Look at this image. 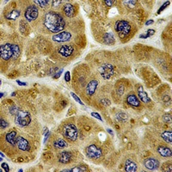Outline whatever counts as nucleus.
<instances>
[{"instance_id":"1","label":"nucleus","mask_w":172,"mask_h":172,"mask_svg":"<svg viewBox=\"0 0 172 172\" xmlns=\"http://www.w3.org/2000/svg\"><path fill=\"white\" fill-rule=\"evenodd\" d=\"M44 25L52 33H60L65 27V22L59 13L50 11L44 17Z\"/></svg>"},{"instance_id":"2","label":"nucleus","mask_w":172,"mask_h":172,"mask_svg":"<svg viewBox=\"0 0 172 172\" xmlns=\"http://www.w3.org/2000/svg\"><path fill=\"white\" fill-rule=\"evenodd\" d=\"M114 29H115V31L118 33V34L121 38H125L126 35H128L130 34L131 25L127 21L119 20L115 22Z\"/></svg>"},{"instance_id":"3","label":"nucleus","mask_w":172,"mask_h":172,"mask_svg":"<svg viewBox=\"0 0 172 172\" xmlns=\"http://www.w3.org/2000/svg\"><path fill=\"white\" fill-rule=\"evenodd\" d=\"M63 135L65 138L72 141H75L78 140V129L72 123H68L63 128Z\"/></svg>"},{"instance_id":"4","label":"nucleus","mask_w":172,"mask_h":172,"mask_svg":"<svg viewBox=\"0 0 172 172\" xmlns=\"http://www.w3.org/2000/svg\"><path fill=\"white\" fill-rule=\"evenodd\" d=\"M15 121L20 126H27L31 122V115L27 111H19L16 114Z\"/></svg>"},{"instance_id":"5","label":"nucleus","mask_w":172,"mask_h":172,"mask_svg":"<svg viewBox=\"0 0 172 172\" xmlns=\"http://www.w3.org/2000/svg\"><path fill=\"white\" fill-rule=\"evenodd\" d=\"M100 75L103 79H110L114 74V68L111 64H103L98 69Z\"/></svg>"},{"instance_id":"6","label":"nucleus","mask_w":172,"mask_h":172,"mask_svg":"<svg viewBox=\"0 0 172 172\" xmlns=\"http://www.w3.org/2000/svg\"><path fill=\"white\" fill-rule=\"evenodd\" d=\"M0 56H1V59L4 60H9L12 58L13 52H12L11 44L5 43V44L1 45V47H0Z\"/></svg>"},{"instance_id":"7","label":"nucleus","mask_w":172,"mask_h":172,"mask_svg":"<svg viewBox=\"0 0 172 172\" xmlns=\"http://www.w3.org/2000/svg\"><path fill=\"white\" fill-rule=\"evenodd\" d=\"M86 153L89 157L93 159H98L102 155V150L95 145H91L86 149Z\"/></svg>"},{"instance_id":"8","label":"nucleus","mask_w":172,"mask_h":172,"mask_svg":"<svg viewBox=\"0 0 172 172\" xmlns=\"http://www.w3.org/2000/svg\"><path fill=\"white\" fill-rule=\"evenodd\" d=\"M39 15V11L38 9L34 6V5H30L26 9L25 11V18L29 21V22H32L34 21Z\"/></svg>"},{"instance_id":"9","label":"nucleus","mask_w":172,"mask_h":172,"mask_svg":"<svg viewBox=\"0 0 172 172\" xmlns=\"http://www.w3.org/2000/svg\"><path fill=\"white\" fill-rule=\"evenodd\" d=\"M72 38L71 33L67 31H62L60 33H58L57 34L53 36V40L56 42H65L70 41Z\"/></svg>"},{"instance_id":"10","label":"nucleus","mask_w":172,"mask_h":172,"mask_svg":"<svg viewBox=\"0 0 172 172\" xmlns=\"http://www.w3.org/2000/svg\"><path fill=\"white\" fill-rule=\"evenodd\" d=\"M144 164H145V167L149 171H156L159 167L158 160L156 158H152V157L145 159L144 162Z\"/></svg>"},{"instance_id":"11","label":"nucleus","mask_w":172,"mask_h":172,"mask_svg":"<svg viewBox=\"0 0 172 172\" xmlns=\"http://www.w3.org/2000/svg\"><path fill=\"white\" fill-rule=\"evenodd\" d=\"M74 48L70 45H63L58 48V53L63 57H69L73 53Z\"/></svg>"},{"instance_id":"12","label":"nucleus","mask_w":172,"mask_h":172,"mask_svg":"<svg viewBox=\"0 0 172 172\" xmlns=\"http://www.w3.org/2000/svg\"><path fill=\"white\" fill-rule=\"evenodd\" d=\"M16 145H17L18 148L22 151H29L30 148L29 141L26 139H24L23 137H17Z\"/></svg>"},{"instance_id":"13","label":"nucleus","mask_w":172,"mask_h":172,"mask_svg":"<svg viewBox=\"0 0 172 172\" xmlns=\"http://www.w3.org/2000/svg\"><path fill=\"white\" fill-rule=\"evenodd\" d=\"M98 86V81L95 80V79H93L91 80L86 86V93L88 95H93Z\"/></svg>"},{"instance_id":"14","label":"nucleus","mask_w":172,"mask_h":172,"mask_svg":"<svg viewBox=\"0 0 172 172\" xmlns=\"http://www.w3.org/2000/svg\"><path fill=\"white\" fill-rule=\"evenodd\" d=\"M126 102L129 105L133 106V107H140V99L135 95L133 94H130L127 95V97H126Z\"/></svg>"},{"instance_id":"15","label":"nucleus","mask_w":172,"mask_h":172,"mask_svg":"<svg viewBox=\"0 0 172 172\" xmlns=\"http://www.w3.org/2000/svg\"><path fill=\"white\" fill-rule=\"evenodd\" d=\"M72 158V154L70 152H63L59 156V161L62 164H68Z\"/></svg>"},{"instance_id":"16","label":"nucleus","mask_w":172,"mask_h":172,"mask_svg":"<svg viewBox=\"0 0 172 172\" xmlns=\"http://www.w3.org/2000/svg\"><path fill=\"white\" fill-rule=\"evenodd\" d=\"M63 11L65 14L69 17H72L75 14V7L72 4H65L64 5Z\"/></svg>"},{"instance_id":"17","label":"nucleus","mask_w":172,"mask_h":172,"mask_svg":"<svg viewBox=\"0 0 172 172\" xmlns=\"http://www.w3.org/2000/svg\"><path fill=\"white\" fill-rule=\"evenodd\" d=\"M157 152L158 153L161 155V156L164 157H171V148L167 147V146H159L157 148Z\"/></svg>"},{"instance_id":"18","label":"nucleus","mask_w":172,"mask_h":172,"mask_svg":"<svg viewBox=\"0 0 172 172\" xmlns=\"http://www.w3.org/2000/svg\"><path fill=\"white\" fill-rule=\"evenodd\" d=\"M138 95H139L140 100H141L143 102L147 103V102H149L151 101L150 98L148 97V95L146 94V92L144 91V89H143L142 86H140L139 89H138Z\"/></svg>"},{"instance_id":"19","label":"nucleus","mask_w":172,"mask_h":172,"mask_svg":"<svg viewBox=\"0 0 172 172\" xmlns=\"http://www.w3.org/2000/svg\"><path fill=\"white\" fill-rule=\"evenodd\" d=\"M138 167H137V164L132 161V160H126L125 164V170L126 171L128 172H134L137 171Z\"/></svg>"},{"instance_id":"20","label":"nucleus","mask_w":172,"mask_h":172,"mask_svg":"<svg viewBox=\"0 0 172 172\" xmlns=\"http://www.w3.org/2000/svg\"><path fill=\"white\" fill-rule=\"evenodd\" d=\"M6 140L8 141L11 145H16V140H17L16 132H15V131H12V132L8 133L6 134Z\"/></svg>"},{"instance_id":"21","label":"nucleus","mask_w":172,"mask_h":172,"mask_svg":"<svg viewBox=\"0 0 172 172\" xmlns=\"http://www.w3.org/2000/svg\"><path fill=\"white\" fill-rule=\"evenodd\" d=\"M103 40H104V42L108 45H112L114 43L115 40H114V34L112 33H107L104 34L103 36Z\"/></svg>"},{"instance_id":"22","label":"nucleus","mask_w":172,"mask_h":172,"mask_svg":"<svg viewBox=\"0 0 172 172\" xmlns=\"http://www.w3.org/2000/svg\"><path fill=\"white\" fill-rule=\"evenodd\" d=\"M162 139L167 143H171L172 142V133L171 131H165L161 134Z\"/></svg>"},{"instance_id":"23","label":"nucleus","mask_w":172,"mask_h":172,"mask_svg":"<svg viewBox=\"0 0 172 172\" xmlns=\"http://www.w3.org/2000/svg\"><path fill=\"white\" fill-rule=\"evenodd\" d=\"M20 16V11L18 10H13L11 12H9L6 15V18L9 20H16L18 16Z\"/></svg>"},{"instance_id":"24","label":"nucleus","mask_w":172,"mask_h":172,"mask_svg":"<svg viewBox=\"0 0 172 172\" xmlns=\"http://www.w3.org/2000/svg\"><path fill=\"white\" fill-rule=\"evenodd\" d=\"M86 171H87V168L85 166L80 165V166H76V167L69 169V170H63L62 172H83Z\"/></svg>"},{"instance_id":"25","label":"nucleus","mask_w":172,"mask_h":172,"mask_svg":"<svg viewBox=\"0 0 172 172\" xmlns=\"http://www.w3.org/2000/svg\"><path fill=\"white\" fill-rule=\"evenodd\" d=\"M11 47H12V52H13V56H12V59L16 60L19 57L21 52H20V47L18 45L16 44H11Z\"/></svg>"},{"instance_id":"26","label":"nucleus","mask_w":172,"mask_h":172,"mask_svg":"<svg viewBox=\"0 0 172 172\" xmlns=\"http://www.w3.org/2000/svg\"><path fill=\"white\" fill-rule=\"evenodd\" d=\"M53 146L55 148H58V149H61V148H65L67 146V143L64 140H57L53 143Z\"/></svg>"},{"instance_id":"27","label":"nucleus","mask_w":172,"mask_h":172,"mask_svg":"<svg viewBox=\"0 0 172 172\" xmlns=\"http://www.w3.org/2000/svg\"><path fill=\"white\" fill-rule=\"evenodd\" d=\"M154 34H155V30H154V29H148L147 32H146V34H140V38L146 39V38L150 37V36L153 35Z\"/></svg>"},{"instance_id":"28","label":"nucleus","mask_w":172,"mask_h":172,"mask_svg":"<svg viewBox=\"0 0 172 172\" xmlns=\"http://www.w3.org/2000/svg\"><path fill=\"white\" fill-rule=\"evenodd\" d=\"M116 117H117V119L119 121H126L128 119V116L126 114V113H123V112L118 113L117 115H116Z\"/></svg>"},{"instance_id":"29","label":"nucleus","mask_w":172,"mask_h":172,"mask_svg":"<svg viewBox=\"0 0 172 172\" xmlns=\"http://www.w3.org/2000/svg\"><path fill=\"white\" fill-rule=\"evenodd\" d=\"M34 3L35 4H37L40 7H41V8H44V7H46L47 5V3H48V1H45V0H35L34 1Z\"/></svg>"},{"instance_id":"30","label":"nucleus","mask_w":172,"mask_h":172,"mask_svg":"<svg viewBox=\"0 0 172 172\" xmlns=\"http://www.w3.org/2000/svg\"><path fill=\"white\" fill-rule=\"evenodd\" d=\"M170 4H171V2H170V1H167V2H165V3H164V4H163V5L160 7V9L158 10V11H157V14H160V13H161V12H162V11H164V9H165V8L168 6V5H170Z\"/></svg>"},{"instance_id":"31","label":"nucleus","mask_w":172,"mask_h":172,"mask_svg":"<svg viewBox=\"0 0 172 172\" xmlns=\"http://www.w3.org/2000/svg\"><path fill=\"white\" fill-rule=\"evenodd\" d=\"M71 95H72V97L75 99V101H76L77 102H78V103H79V104H81V105H84V102L81 101V99H80V98H79V97H78V95L75 94V93H73V92H71Z\"/></svg>"},{"instance_id":"32","label":"nucleus","mask_w":172,"mask_h":172,"mask_svg":"<svg viewBox=\"0 0 172 172\" xmlns=\"http://www.w3.org/2000/svg\"><path fill=\"white\" fill-rule=\"evenodd\" d=\"M8 126H9V124L6 122V121H5V120H4L3 118L0 120V127H1L2 129H4V128H6Z\"/></svg>"},{"instance_id":"33","label":"nucleus","mask_w":172,"mask_h":172,"mask_svg":"<svg viewBox=\"0 0 172 172\" xmlns=\"http://www.w3.org/2000/svg\"><path fill=\"white\" fill-rule=\"evenodd\" d=\"M10 112H11V114H16L19 112V109H18V107H16V106L11 107V109H10Z\"/></svg>"},{"instance_id":"34","label":"nucleus","mask_w":172,"mask_h":172,"mask_svg":"<svg viewBox=\"0 0 172 172\" xmlns=\"http://www.w3.org/2000/svg\"><path fill=\"white\" fill-rule=\"evenodd\" d=\"M91 115L95 117V118H96V119H98V120H100L101 121H102V118L101 117V115L98 114V113H96V112H92L91 113Z\"/></svg>"},{"instance_id":"35","label":"nucleus","mask_w":172,"mask_h":172,"mask_svg":"<svg viewBox=\"0 0 172 172\" xmlns=\"http://www.w3.org/2000/svg\"><path fill=\"white\" fill-rule=\"evenodd\" d=\"M101 102L104 105V106H110V101L109 99H102L101 101Z\"/></svg>"},{"instance_id":"36","label":"nucleus","mask_w":172,"mask_h":172,"mask_svg":"<svg viewBox=\"0 0 172 172\" xmlns=\"http://www.w3.org/2000/svg\"><path fill=\"white\" fill-rule=\"evenodd\" d=\"M117 92H118V94L120 95H121L123 94V92H124V87L122 85H120L118 90H117Z\"/></svg>"},{"instance_id":"37","label":"nucleus","mask_w":172,"mask_h":172,"mask_svg":"<svg viewBox=\"0 0 172 172\" xmlns=\"http://www.w3.org/2000/svg\"><path fill=\"white\" fill-rule=\"evenodd\" d=\"M65 79L66 82H69L71 80V74H70V72H66L65 74Z\"/></svg>"},{"instance_id":"38","label":"nucleus","mask_w":172,"mask_h":172,"mask_svg":"<svg viewBox=\"0 0 172 172\" xmlns=\"http://www.w3.org/2000/svg\"><path fill=\"white\" fill-rule=\"evenodd\" d=\"M2 168H4V171L6 172L10 171V167H9V165H8L7 164H5V163H3V164H2Z\"/></svg>"},{"instance_id":"39","label":"nucleus","mask_w":172,"mask_h":172,"mask_svg":"<svg viewBox=\"0 0 172 172\" xmlns=\"http://www.w3.org/2000/svg\"><path fill=\"white\" fill-rule=\"evenodd\" d=\"M164 120L165 121H169V122H171V116L170 115V114H165L164 116Z\"/></svg>"},{"instance_id":"40","label":"nucleus","mask_w":172,"mask_h":172,"mask_svg":"<svg viewBox=\"0 0 172 172\" xmlns=\"http://www.w3.org/2000/svg\"><path fill=\"white\" fill-rule=\"evenodd\" d=\"M104 3H105L108 6H111V5L114 3V1H113V0H105Z\"/></svg>"},{"instance_id":"41","label":"nucleus","mask_w":172,"mask_h":172,"mask_svg":"<svg viewBox=\"0 0 172 172\" xmlns=\"http://www.w3.org/2000/svg\"><path fill=\"white\" fill-rule=\"evenodd\" d=\"M16 83L19 84V85H22V86H26L27 85V83H24V82H21L19 80H16Z\"/></svg>"},{"instance_id":"42","label":"nucleus","mask_w":172,"mask_h":172,"mask_svg":"<svg viewBox=\"0 0 172 172\" xmlns=\"http://www.w3.org/2000/svg\"><path fill=\"white\" fill-rule=\"evenodd\" d=\"M63 72V69H61V70H60V71L59 72H57V74H56V75L54 76V78H60V75H61V72Z\"/></svg>"},{"instance_id":"43","label":"nucleus","mask_w":172,"mask_h":172,"mask_svg":"<svg viewBox=\"0 0 172 172\" xmlns=\"http://www.w3.org/2000/svg\"><path fill=\"white\" fill-rule=\"evenodd\" d=\"M153 22H154V21H153V20H149V21H147V22H145V25H147V26H148V25L152 24Z\"/></svg>"},{"instance_id":"44","label":"nucleus","mask_w":172,"mask_h":172,"mask_svg":"<svg viewBox=\"0 0 172 172\" xmlns=\"http://www.w3.org/2000/svg\"><path fill=\"white\" fill-rule=\"evenodd\" d=\"M107 132H108V133H110L111 135H113V134H114V133H113V132H112V130H110V129H107Z\"/></svg>"},{"instance_id":"45","label":"nucleus","mask_w":172,"mask_h":172,"mask_svg":"<svg viewBox=\"0 0 172 172\" xmlns=\"http://www.w3.org/2000/svg\"><path fill=\"white\" fill-rule=\"evenodd\" d=\"M3 95H4V94H3V93L1 92V94H0V96H1V97H3Z\"/></svg>"},{"instance_id":"46","label":"nucleus","mask_w":172,"mask_h":172,"mask_svg":"<svg viewBox=\"0 0 172 172\" xmlns=\"http://www.w3.org/2000/svg\"><path fill=\"white\" fill-rule=\"evenodd\" d=\"M1 157H4V154H3V153H2V152H1Z\"/></svg>"}]
</instances>
